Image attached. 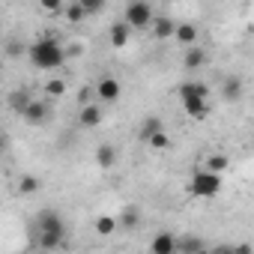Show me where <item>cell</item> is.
Returning <instances> with one entry per match:
<instances>
[{
  "label": "cell",
  "instance_id": "obj_3",
  "mask_svg": "<svg viewBox=\"0 0 254 254\" xmlns=\"http://www.w3.org/2000/svg\"><path fill=\"white\" fill-rule=\"evenodd\" d=\"M189 191H191L194 197H215V194L221 191V174H215V171H209V168L197 171V174L189 180Z\"/></svg>",
  "mask_w": 254,
  "mask_h": 254
},
{
  "label": "cell",
  "instance_id": "obj_13",
  "mask_svg": "<svg viewBox=\"0 0 254 254\" xmlns=\"http://www.w3.org/2000/svg\"><path fill=\"white\" fill-rule=\"evenodd\" d=\"M150 251H156V254H174V251H177V239H174L171 233H159V236L150 242Z\"/></svg>",
  "mask_w": 254,
  "mask_h": 254
},
{
  "label": "cell",
  "instance_id": "obj_29",
  "mask_svg": "<svg viewBox=\"0 0 254 254\" xmlns=\"http://www.w3.org/2000/svg\"><path fill=\"white\" fill-rule=\"evenodd\" d=\"M21 51H24V45H18V42H9V45H6V54H9V57H18Z\"/></svg>",
  "mask_w": 254,
  "mask_h": 254
},
{
  "label": "cell",
  "instance_id": "obj_14",
  "mask_svg": "<svg viewBox=\"0 0 254 254\" xmlns=\"http://www.w3.org/2000/svg\"><path fill=\"white\" fill-rule=\"evenodd\" d=\"M177 251H183V254H200V251H206V242L197 239V236H183V239H177Z\"/></svg>",
  "mask_w": 254,
  "mask_h": 254
},
{
  "label": "cell",
  "instance_id": "obj_10",
  "mask_svg": "<svg viewBox=\"0 0 254 254\" xmlns=\"http://www.w3.org/2000/svg\"><path fill=\"white\" fill-rule=\"evenodd\" d=\"M129 36H132V27L126 24V21H117L111 27V45L114 48H126V45H129Z\"/></svg>",
  "mask_w": 254,
  "mask_h": 254
},
{
  "label": "cell",
  "instance_id": "obj_21",
  "mask_svg": "<svg viewBox=\"0 0 254 254\" xmlns=\"http://www.w3.org/2000/svg\"><path fill=\"white\" fill-rule=\"evenodd\" d=\"M18 191H21V194H39V191H42V183H39L36 177H21Z\"/></svg>",
  "mask_w": 254,
  "mask_h": 254
},
{
  "label": "cell",
  "instance_id": "obj_1",
  "mask_svg": "<svg viewBox=\"0 0 254 254\" xmlns=\"http://www.w3.org/2000/svg\"><path fill=\"white\" fill-rule=\"evenodd\" d=\"M27 57H30V66H33V69H42V72L60 69V66L66 63V51L60 48L57 39H36V42L27 48Z\"/></svg>",
  "mask_w": 254,
  "mask_h": 254
},
{
  "label": "cell",
  "instance_id": "obj_6",
  "mask_svg": "<svg viewBox=\"0 0 254 254\" xmlns=\"http://www.w3.org/2000/svg\"><path fill=\"white\" fill-rule=\"evenodd\" d=\"M96 96H99L102 102H117V99H120V81H117V78H102V81L96 84Z\"/></svg>",
  "mask_w": 254,
  "mask_h": 254
},
{
  "label": "cell",
  "instance_id": "obj_28",
  "mask_svg": "<svg viewBox=\"0 0 254 254\" xmlns=\"http://www.w3.org/2000/svg\"><path fill=\"white\" fill-rule=\"evenodd\" d=\"M138 218H141V215H138V209H126L123 224H126V227H135V224H138Z\"/></svg>",
  "mask_w": 254,
  "mask_h": 254
},
{
  "label": "cell",
  "instance_id": "obj_26",
  "mask_svg": "<svg viewBox=\"0 0 254 254\" xmlns=\"http://www.w3.org/2000/svg\"><path fill=\"white\" fill-rule=\"evenodd\" d=\"M45 87H48L51 96H63V93H66V81H63V78H51Z\"/></svg>",
  "mask_w": 254,
  "mask_h": 254
},
{
  "label": "cell",
  "instance_id": "obj_20",
  "mask_svg": "<svg viewBox=\"0 0 254 254\" xmlns=\"http://www.w3.org/2000/svg\"><path fill=\"white\" fill-rule=\"evenodd\" d=\"M27 102H30V93H27V90H15V93L9 96V108H12L15 114H21V111L27 108Z\"/></svg>",
  "mask_w": 254,
  "mask_h": 254
},
{
  "label": "cell",
  "instance_id": "obj_5",
  "mask_svg": "<svg viewBox=\"0 0 254 254\" xmlns=\"http://www.w3.org/2000/svg\"><path fill=\"white\" fill-rule=\"evenodd\" d=\"M180 102H183V111H186L191 120H206V114H209V99L191 96V99H180Z\"/></svg>",
  "mask_w": 254,
  "mask_h": 254
},
{
  "label": "cell",
  "instance_id": "obj_25",
  "mask_svg": "<svg viewBox=\"0 0 254 254\" xmlns=\"http://www.w3.org/2000/svg\"><path fill=\"white\" fill-rule=\"evenodd\" d=\"M81 3V9L87 12V18L90 15H96V12H102V6H105V0H78Z\"/></svg>",
  "mask_w": 254,
  "mask_h": 254
},
{
  "label": "cell",
  "instance_id": "obj_30",
  "mask_svg": "<svg viewBox=\"0 0 254 254\" xmlns=\"http://www.w3.org/2000/svg\"><path fill=\"white\" fill-rule=\"evenodd\" d=\"M90 93H93V90H87V87H84V90L78 93V102H81V105H87V99H90Z\"/></svg>",
  "mask_w": 254,
  "mask_h": 254
},
{
  "label": "cell",
  "instance_id": "obj_15",
  "mask_svg": "<svg viewBox=\"0 0 254 254\" xmlns=\"http://www.w3.org/2000/svg\"><path fill=\"white\" fill-rule=\"evenodd\" d=\"M174 36H177V42H183V45H194V42H197V27H194V24H177V27H174Z\"/></svg>",
  "mask_w": 254,
  "mask_h": 254
},
{
  "label": "cell",
  "instance_id": "obj_7",
  "mask_svg": "<svg viewBox=\"0 0 254 254\" xmlns=\"http://www.w3.org/2000/svg\"><path fill=\"white\" fill-rule=\"evenodd\" d=\"M78 123L84 126V129H96V126L102 123V108H99V105H81Z\"/></svg>",
  "mask_w": 254,
  "mask_h": 254
},
{
  "label": "cell",
  "instance_id": "obj_31",
  "mask_svg": "<svg viewBox=\"0 0 254 254\" xmlns=\"http://www.w3.org/2000/svg\"><path fill=\"white\" fill-rule=\"evenodd\" d=\"M3 147H6V138H3V132H0V153H3Z\"/></svg>",
  "mask_w": 254,
  "mask_h": 254
},
{
  "label": "cell",
  "instance_id": "obj_8",
  "mask_svg": "<svg viewBox=\"0 0 254 254\" xmlns=\"http://www.w3.org/2000/svg\"><path fill=\"white\" fill-rule=\"evenodd\" d=\"M150 27H153V36L156 39H171L174 36V21L168 18V15H153V21H150Z\"/></svg>",
  "mask_w": 254,
  "mask_h": 254
},
{
  "label": "cell",
  "instance_id": "obj_19",
  "mask_svg": "<svg viewBox=\"0 0 254 254\" xmlns=\"http://www.w3.org/2000/svg\"><path fill=\"white\" fill-rule=\"evenodd\" d=\"M63 15H66V21H69V24H81V21L87 18V12L81 9V3H78V0H75V3H69V6L63 9Z\"/></svg>",
  "mask_w": 254,
  "mask_h": 254
},
{
  "label": "cell",
  "instance_id": "obj_16",
  "mask_svg": "<svg viewBox=\"0 0 254 254\" xmlns=\"http://www.w3.org/2000/svg\"><path fill=\"white\" fill-rule=\"evenodd\" d=\"M162 129H165V123H162L159 117H147V120L141 123V132H138V135H141V141H150V138H153L156 132H162Z\"/></svg>",
  "mask_w": 254,
  "mask_h": 254
},
{
  "label": "cell",
  "instance_id": "obj_4",
  "mask_svg": "<svg viewBox=\"0 0 254 254\" xmlns=\"http://www.w3.org/2000/svg\"><path fill=\"white\" fill-rule=\"evenodd\" d=\"M123 21L132 30H144L153 21V6L147 0H129V3H126V12H123Z\"/></svg>",
  "mask_w": 254,
  "mask_h": 254
},
{
  "label": "cell",
  "instance_id": "obj_23",
  "mask_svg": "<svg viewBox=\"0 0 254 254\" xmlns=\"http://www.w3.org/2000/svg\"><path fill=\"white\" fill-rule=\"evenodd\" d=\"M227 165H230V162H227V156H221V153H215V156H209V159H206V168H209V171H215V174H221Z\"/></svg>",
  "mask_w": 254,
  "mask_h": 254
},
{
  "label": "cell",
  "instance_id": "obj_22",
  "mask_svg": "<svg viewBox=\"0 0 254 254\" xmlns=\"http://www.w3.org/2000/svg\"><path fill=\"white\" fill-rule=\"evenodd\" d=\"M114 230H117V218H111V215H99V218H96V233L111 236Z\"/></svg>",
  "mask_w": 254,
  "mask_h": 254
},
{
  "label": "cell",
  "instance_id": "obj_18",
  "mask_svg": "<svg viewBox=\"0 0 254 254\" xmlns=\"http://www.w3.org/2000/svg\"><path fill=\"white\" fill-rule=\"evenodd\" d=\"M221 96H224L227 102H236V99L242 96V81H239V78H227L224 87H221Z\"/></svg>",
  "mask_w": 254,
  "mask_h": 254
},
{
  "label": "cell",
  "instance_id": "obj_17",
  "mask_svg": "<svg viewBox=\"0 0 254 254\" xmlns=\"http://www.w3.org/2000/svg\"><path fill=\"white\" fill-rule=\"evenodd\" d=\"M203 63H206V51H203V48H191V51L183 57V66H186V69H200Z\"/></svg>",
  "mask_w": 254,
  "mask_h": 254
},
{
  "label": "cell",
  "instance_id": "obj_24",
  "mask_svg": "<svg viewBox=\"0 0 254 254\" xmlns=\"http://www.w3.org/2000/svg\"><path fill=\"white\" fill-rule=\"evenodd\" d=\"M147 144H150L153 150H168V147H171V138H168V135H165V129H162V132H156Z\"/></svg>",
  "mask_w": 254,
  "mask_h": 254
},
{
  "label": "cell",
  "instance_id": "obj_12",
  "mask_svg": "<svg viewBox=\"0 0 254 254\" xmlns=\"http://www.w3.org/2000/svg\"><path fill=\"white\" fill-rule=\"evenodd\" d=\"M180 99H191V96H203V99H209V87L206 84H200V81H186V84H180Z\"/></svg>",
  "mask_w": 254,
  "mask_h": 254
},
{
  "label": "cell",
  "instance_id": "obj_11",
  "mask_svg": "<svg viewBox=\"0 0 254 254\" xmlns=\"http://www.w3.org/2000/svg\"><path fill=\"white\" fill-rule=\"evenodd\" d=\"M96 165L105 168V171H111V168L117 165V147H111V144H99V150H96Z\"/></svg>",
  "mask_w": 254,
  "mask_h": 254
},
{
  "label": "cell",
  "instance_id": "obj_27",
  "mask_svg": "<svg viewBox=\"0 0 254 254\" xmlns=\"http://www.w3.org/2000/svg\"><path fill=\"white\" fill-rule=\"evenodd\" d=\"M39 6L45 9V12H63V0H39Z\"/></svg>",
  "mask_w": 254,
  "mask_h": 254
},
{
  "label": "cell",
  "instance_id": "obj_2",
  "mask_svg": "<svg viewBox=\"0 0 254 254\" xmlns=\"http://www.w3.org/2000/svg\"><path fill=\"white\" fill-rule=\"evenodd\" d=\"M36 227H39V245L42 248H60L63 245V239H66V224H63V218L54 212V209H42L39 215H36Z\"/></svg>",
  "mask_w": 254,
  "mask_h": 254
},
{
  "label": "cell",
  "instance_id": "obj_9",
  "mask_svg": "<svg viewBox=\"0 0 254 254\" xmlns=\"http://www.w3.org/2000/svg\"><path fill=\"white\" fill-rule=\"evenodd\" d=\"M21 117H24L30 126H39V123L48 117V105H42V102H33V99H30V102H27V108L21 111Z\"/></svg>",
  "mask_w": 254,
  "mask_h": 254
}]
</instances>
